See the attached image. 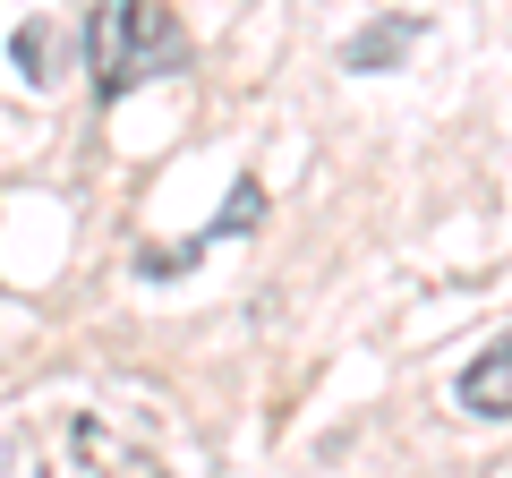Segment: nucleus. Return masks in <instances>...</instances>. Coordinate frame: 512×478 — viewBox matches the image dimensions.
<instances>
[{"label":"nucleus","mask_w":512,"mask_h":478,"mask_svg":"<svg viewBox=\"0 0 512 478\" xmlns=\"http://www.w3.org/2000/svg\"><path fill=\"white\" fill-rule=\"evenodd\" d=\"M461 410H470V419H512V333L470 359V376H461Z\"/></svg>","instance_id":"nucleus-2"},{"label":"nucleus","mask_w":512,"mask_h":478,"mask_svg":"<svg viewBox=\"0 0 512 478\" xmlns=\"http://www.w3.org/2000/svg\"><path fill=\"white\" fill-rule=\"evenodd\" d=\"M52 43H60V26H52V18H35V26H18V69L35 77V86H52V77H60V60H52Z\"/></svg>","instance_id":"nucleus-4"},{"label":"nucleus","mask_w":512,"mask_h":478,"mask_svg":"<svg viewBox=\"0 0 512 478\" xmlns=\"http://www.w3.org/2000/svg\"><path fill=\"white\" fill-rule=\"evenodd\" d=\"M86 52H94V86L120 103L128 86L146 77L188 69V35L163 0H94V26H86Z\"/></svg>","instance_id":"nucleus-1"},{"label":"nucleus","mask_w":512,"mask_h":478,"mask_svg":"<svg viewBox=\"0 0 512 478\" xmlns=\"http://www.w3.org/2000/svg\"><path fill=\"white\" fill-rule=\"evenodd\" d=\"M410 43H419V18H384V26H367L342 60L350 69H393V52H410Z\"/></svg>","instance_id":"nucleus-3"}]
</instances>
